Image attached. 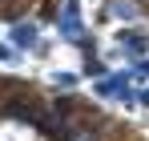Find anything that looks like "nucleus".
<instances>
[{"label":"nucleus","instance_id":"obj_1","mask_svg":"<svg viewBox=\"0 0 149 141\" xmlns=\"http://www.w3.org/2000/svg\"><path fill=\"white\" fill-rule=\"evenodd\" d=\"M12 40L20 48H32L36 45V28H32V24H16V28H12Z\"/></svg>","mask_w":149,"mask_h":141},{"label":"nucleus","instance_id":"obj_2","mask_svg":"<svg viewBox=\"0 0 149 141\" xmlns=\"http://www.w3.org/2000/svg\"><path fill=\"white\" fill-rule=\"evenodd\" d=\"M101 93L121 97V93H125V77H109V81H101Z\"/></svg>","mask_w":149,"mask_h":141},{"label":"nucleus","instance_id":"obj_3","mask_svg":"<svg viewBox=\"0 0 149 141\" xmlns=\"http://www.w3.org/2000/svg\"><path fill=\"white\" fill-rule=\"evenodd\" d=\"M65 32H69V36H77V0H69V4H65Z\"/></svg>","mask_w":149,"mask_h":141},{"label":"nucleus","instance_id":"obj_4","mask_svg":"<svg viewBox=\"0 0 149 141\" xmlns=\"http://www.w3.org/2000/svg\"><path fill=\"white\" fill-rule=\"evenodd\" d=\"M0 61H8V48H4V45H0Z\"/></svg>","mask_w":149,"mask_h":141},{"label":"nucleus","instance_id":"obj_5","mask_svg":"<svg viewBox=\"0 0 149 141\" xmlns=\"http://www.w3.org/2000/svg\"><path fill=\"white\" fill-rule=\"evenodd\" d=\"M141 101H145V105H149V93H145V97H141Z\"/></svg>","mask_w":149,"mask_h":141},{"label":"nucleus","instance_id":"obj_6","mask_svg":"<svg viewBox=\"0 0 149 141\" xmlns=\"http://www.w3.org/2000/svg\"><path fill=\"white\" fill-rule=\"evenodd\" d=\"M0 117H4V105H0Z\"/></svg>","mask_w":149,"mask_h":141},{"label":"nucleus","instance_id":"obj_7","mask_svg":"<svg viewBox=\"0 0 149 141\" xmlns=\"http://www.w3.org/2000/svg\"><path fill=\"white\" fill-rule=\"evenodd\" d=\"M85 141H97V137H85Z\"/></svg>","mask_w":149,"mask_h":141}]
</instances>
